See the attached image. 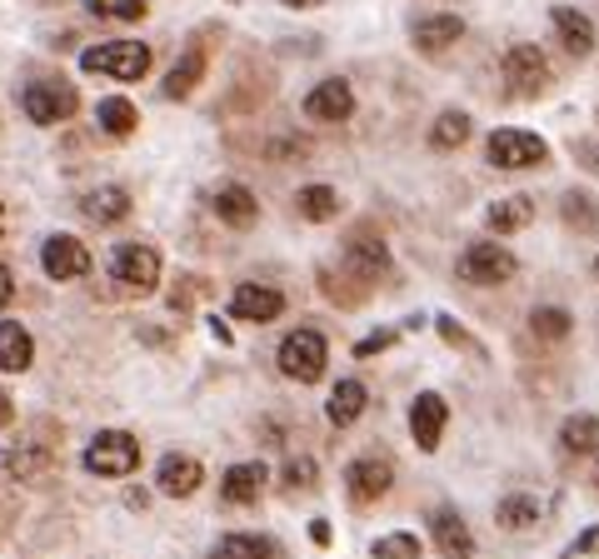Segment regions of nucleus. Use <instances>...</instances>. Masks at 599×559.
Masks as SVG:
<instances>
[{"label": "nucleus", "mask_w": 599, "mask_h": 559, "mask_svg": "<svg viewBox=\"0 0 599 559\" xmlns=\"http://www.w3.org/2000/svg\"><path fill=\"white\" fill-rule=\"evenodd\" d=\"M80 70L86 76H110V80H141L151 70V45L141 41H106V45H90L80 55Z\"/></svg>", "instance_id": "nucleus-1"}, {"label": "nucleus", "mask_w": 599, "mask_h": 559, "mask_svg": "<svg viewBox=\"0 0 599 559\" xmlns=\"http://www.w3.org/2000/svg\"><path fill=\"white\" fill-rule=\"evenodd\" d=\"M290 11H310V6H320V0H285Z\"/></svg>", "instance_id": "nucleus-43"}, {"label": "nucleus", "mask_w": 599, "mask_h": 559, "mask_svg": "<svg viewBox=\"0 0 599 559\" xmlns=\"http://www.w3.org/2000/svg\"><path fill=\"white\" fill-rule=\"evenodd\" d=\"M96 120H100L106 135H131L141 116H135V106L125 96H110V100H100V106H96Z\"/></svg>", "instance_id": "nucleus-29"}, {"label": "nucleus", "mask_w": 599, "mask_h": 559, "mask_svg": "<svg viewBox=\"0 0 599 559\" xmlns=\"http://www.w3.org/2000/svg\"><path fill=\"white\" fill-rule=\"evenodd\" d=\"M0 230H5V210H0Z\"/></svg>", "instance_id": "nucleus-44"}, {"label": "nucleus", "mask_w": 599, "mask_h": 559, "mask_svg": "<svg viewBox=\"0 0 599 559\" xmlns=\"http://www.w3.org/2000/svg\"><path fill=\"white\" fill-rule=\"evenodd\" d=\"M550 21H555V31H559V41H565L569 55H589V51H595V21L579 15L575 6H555Z\"/></svg>", "instance_id": "nucleus-18"}, {"label": "nucleus", "mask_w": 599, "mask_h": 559, "mask_svg": "<svg viewBox=\"0 0 599 559\" xmlns=\"http://www.w3.org/2000/svg\"><path fill=\"white\" fill-rule=\"evenodd\" d=\"M90 15H100V21H141L145 0H90Z\"/></svg>", "instance_id": "nucleus-35"}, {"label": "nucleus", "mask_w": 599, "mask_h": 559, "mask_svg": "<svg viewBox=\"0 0 599 559\" xmlns=\"http://www.w3.org/2000/svg\"><path fill=\"white\" fill-rule=\"evenodd\" d=\"M504 86L514 96H540L550 86V61L540 55V45H510L504 51Z\"/></svg>", "instance_id": "nucleus-7"}, {"label": "nucleus", "mask_w": 599, "mask_h": 559, "mask_svg": "<svg viewBox=\"0 0 599 559\" xmlns=\"http://www.w3.org/2000/svg\"><path fill=\"white\" fill-rule=\"evenodd\" d=\"M445 419H450V409H445V399L440 395H420L410 405V435H414V445L420 450H440V435H445Z\"/></svg>", "instance_id": "nucleus-13"}, {"label": "nucleus", "mask_w": 599, "mask_h": 559, "mask_svg": "<svg viewBox=\"0 0 599 559\" xmlns=\"http://www.w3.org/2000/svg\"><path fill=\"white\" fill-rule=\"evenodd\" d=\"M11 295H15V280H11V270L0 265V310H5V305H11Z\"/></svg>", "instance_id": "nucleus-40"}, {"label": "nucleus", "mask_w": 599, "mask_h": 559, "mask_svg": "<svg viewBox=\"0 0 599 559\" xmlns=\"http://www.w3.org/2000/svg\"><path fill=\"white\" fill-rule=\"evenodd\" d=\"M530 220H534L530 195H504V200H495L490 210H485V226H490L495 235H514V230H524Z\"/></svg>", "instance_id": "nucleus-21"}, {"label": "nucleus", "mask_w": 599, "mask_h": 559, "mask_svg": "<svg viewBox=\"0 0 599 559\" xmlns=\"http://www.w3.org/2000/svg\"><path fill=\"white\" fill-rule=\"evenodd\" d=\"M345 265L355 270L359 280H380L385 270H390V250H385V240H375V235H355L345 250Z\"/></svg>", "instance_id": "nucleus-20"}, {"label": "nucleus", "mask_w": 599, "mask_h": 559, "mask_svg": "<svg viewBox=\"0 0 599 559\" xmlns=\"http://www.w3.org/2000/svg\"><path fill=\"white\" fill-rule=\"evenodd\" d=\"M495 515H500V525H504V529H514V535H524V529L540 525V505H534L530 495H504Z\"/></svg>", "instance_id": "nucleus-30"}, {"label": "nucleus", "mask_w": 599, "mask_h": 559, "mask_svg": "<svg viewBox=\"0 0 599 559\" xmlns=\"http://www.w3.org/2000/svg\"><path fill=\"white\" fill-rule=\"evenodd\" d=\"M514 270H520V260L504 245H495V240H475L459 255V280H469V285H504Z\"/></svg>", "instance_id": "nucleus-4"}, {"label": "nucleus", "mask_w": 599, "mask_h": 559, "mask_svg": "<svg viewBox=\"0 0 599 559\" xmlns=\"http://www.w3.org/2000/svg\"><path fill=\"white\" fill-rule=\"evenodd\" d=\"M365 405H370V395H365V385H359V380H340V385L330 390V405H325V415H330V425H355V419L365 415Z\"/></svg>", "instance_id": "nucleus-24"}, {"label": "nucleus", "mask_w": 599, "mask_h": 559, "mask_svg": "<svg viewBox=\"0 0 599 559\" xmlns=\"http://www.w3.org/2000/svg\"><path fill=\"white\" fill-rule=\"evenodd\" d=\"M595 275H599V260H595Z\"/></svg>", "instance_id": "nucleus-45"}, {"label": "nucleus", "mask_w": 599, "mask_h": 559, "mask_svg": "<svg viewBox=\"0 0 599 559\" xmlns=\"http://www.w3.org/2000/svg\"><path fill=\"white\" fill-rule=\"evenodd\" d=\"M210 205H215V216L225 220V226H235V230L255 226V216H260V205H255V195L245 190V185H220Z\"/></svg>", "instance_id": "nucleus-19"}, {"label": "nucleus", "mask_w": 599, "mask_h": 559, "mask_svg": "<svg viewBox=\"0 0 599 559\" xmlns=\"http://www.w3.org/2000/svg\"><path fill=\"white\" fill-rule=\"evenodd\" d=\"M430 529H435V545L445 559H475V535H469V525L455 515V509H435Z\"/></svg>", "instance_id": "nucleus-15"}, {"label": "nucleus", "mask_w": 599, "mask_h": 559, "mask_svg": "<svg viewBox=\"0 0 599 559\" xmlns=\"http://www.w3.org/2000/svg\"><path fill=\"white\" fill-rule=\"evenodd\" d=\"M395 344V330H380V335H370V340H359L355 344V355L365 360V355H380V350H390Z\"/></svg>", "instance_id": "nucleus-38"}, {"label": "nucleus", "mask_w": 599, "mask_h": 559, "mask_svg": "<svg viewBox=\"0 0 599 559\" xmlns=\"http://www.w3.org/2000/svg\"><path fill=\"white\" fill-rule=\"evenodd\" d=\"M280 375L285 380H300V385H315L325 375V360H330V344L320 330H290L280 340Z\"/></svg>", "instance_id": "nucleus-2"}, {"label": "nucleus", "mask_w": 599, "mask_h": 559, "mask_svg": "<svg viewBox=\"0 0 599 559\" xmlns=\"http://www.w3.org/2000/svg\"><path fill=\"white\" fill-rule=\"evenodd\" d=\"M200 76H206V55H200V51H186L180 61H175L170 76H165V96H170V100H186L190 90L200 86Z\"/></svg>", "instance_id": "nucleus-26"}, {"label": "nucleus", "mask_w": 599, "mask_h": 559, "mask_svg": "<svg viewBox=\"0 0 599 559\" xmlns=\"http://www.w3.org/2000/svg\"><path fill=\"white\" fill-rule=\"evenodd\" d=\"M295 205H300V216H306V220H330V216H340V195L330 190V185H306V190L295 195Z\"/></svg>", "instance_id": "nucleus-31"}, {"label": "nucleus", "mask_w": 599, "mask_h": 559, "mask_svg": "<svg viewBox=\"0 0 599 559\" xmlns=\"http://www.w3.org/2000/svg\"><path fill=\"white\" fill-rule=\"evenodd\" d=\"M306 116L310 120H325V125L350 120V116H355V90H350L345 80H320V86L306 96Z\"/></svg>", "instance_id": "nucleus-11"}, {"label": "nucleus", "mask_w": 599, "mask_h": 559, "mask_svg": "<svg viewBox=\"0 0 599 559\" xmlns=\"http://www.w3.org/2000/svg\"><path fill=\"white\" fill-rule=\"evenodd\" d=\"M11 415H15V405H11V395H5V390H0V430H5V425H11Z\"/></svg>", "instance_id": "nucleus-41"}, {"label": "nucleus", "mask_w": 599, "mask_h": 559, "mask_svg": "<svg viewBox=\"0 0 599 559\" xmlns=\"http://www.w3.org/2000/svg\"><path fill=\"white\" fill-rule=\"evenodd\" d=\"M200 480H206V470H200L196 454H165L160 474H155L160 495H170V500H190L200 490Z\"/></svg>", "instance_id": "nucleus-12"}, {"label": "nucleus", "mask_w": 599, "mask_h": 559, "mask_svg": "<svg viewBox=\"0 0 599 559\" xmlns=\"http://www.w3.org/2000/svg\"><path fill=\"white\" fill-rule=\"evenodd\" d=\"M345 484H350V495H355L359 505H375V500L390 495V484H395V464H390V460H380V454H359V460L345 470Z\"/></svg>", "instance_id": "nucleus-9"}, {"label": "nucleus", "mask_w": 599, "mask_h": 559, "mask_svg": "<svg viewBox=\"0 0 599 559\" xmlns=\"http://www.w3.org/2000/svg\"><path fill=\"white\" fill-rule=\"evenodd\" d=\"M565 220L569 226H595V216H589V195H565Z\"/></svg>", "instance_id": "nucleus-37"}, {"label": "nucleus", "mask_w": 599, "mask_h": 559, "mask_svg": "<svg viewBox=\"0 0 599 559\" xmlns=\"http://www.w3.org/2000/svg\"><path fill=\"white\" fill-rule=\"evenodd\" d=\"M310 535H315V545H330V525H320V519L310 525Z\"/></svg>", "instance_id": "nucleus-42"}, {"label": "nucleus", "mask_w": 599, "mask_h": 559, "mask_svg": "<svg viewBox=\"0 0 599 559\" xmlns=\"http://www.w3.org/2000/svg\"><path fill=\"white\" fill-rule=\"evenodd\" d=\"M275 545L260 535H225L215 549H210V559H270Z\"/></svg>", "instance_id": "nucleus-28"}, {"label": "nucleus", "mask_w": 599, "mask_h": 559, "mask_svg": "<svg viewBox=\"0 0 599 559\" xmlns=\"http://www.w3.org/2000/svg\"><path fill=\"white\" fill-rule=\"evenodd\" d=\"M285 484L290 490H310L315 484V460H290L285 464Z\"/></svg>", "instance_id": "nucleus-36"}, {"label": "nucleus", "mask_w": 599, "mask_h": 559, "mask_svg": "<svg viewBox=\"0 0 599 559\" xmlns=\"http://www.w3.org/2000/svg\"><path fill=\"white\" fill-rule=\"evenodd\" d=\"M5 474H15V480H45V474L55 470V454L41 450V445H15V450H5Z\"/></svg>", "instance_id": "nucleus-23"}, {"label": "nucleus", "mask_w": 599, "mask_h": 559, "mask_svg": "<svg viewBox=\"0 0 599 559\" xmlns=\"http://www.w3.org/2000/svg\"><path fill=\"white\" fill-rule=\"evenodd\" d=\"M230 310H235V320L270 325V320H280L285 295H280V291H270V285H240L235 300H230Z\"/></svg>", "instance_id": "nucleus-14"}, {"label": "nucleus", "mask_w": 599, "mask_h": 559, "mask_svg": "<svg viewBox=\"0 0 599 559\" xmlns=\"http://www.w3.org/2000/svg\"><path fill=\"white\" fill-rule=\"evenodd\" d=\"M485 151H490V165H500V171H530V165H545L550 145L534 130H495Z\"/></svg>", "instance_id": "nucleus-5"}, {"label": "nucleus", "mask_w": 599, "mask_h": 559, "mask_svg": "<svg viewBox=\"0 0 599 559\" xmlns=\"http://www.w3.org/2000/svg\"><path fill=\"white\" fill-rule=\"evenodd\" d=\"M80 210H86V220H96V226H115V220L131 216V195L120 190V185H106V190H90L86 200H80Z\"/></svg>", "instance_id": "nucleus-22"}, {"label": "nucleus", "mask_w": 599, "mask_h": 559, "mask_svg": "<svg viewBox=\"0 0 599 559\" xmlns=\"http://www.w3.org/2000/svg\"><path fill=\"white\" fill-rule=\"evenodd\" d=\"M530 330L540 335V340H565L569 335V310H559V305H540V310L530 315Z\"/></svg>", "instance_id": "nucleus-33"}, {"label": "nucleus", "mask_w": 599, "mask_h": 559, "mask_svg": "<svg viewBox=\"0 0 599 559\" xmlns=\"http://www.w3.org/2000/svg\"><path fill=\"white\" fill-rule=\"evenodd\" d=\"M465 140H469L465 110H445V116L435 120V130H430V145H435V151H455V145H465Z\"/></svg>", "instance_id": "nucleus-32"}, {"label": "nucleus", "mask_w": 599, "mask_h": 559, "mask_svg": "<svg viewBox=\"0 0 599 559\" xmlns=\"http://www.w3.org/2000/svg\"><path fill=\"white\" fill-rule=\"evenodd\" d=\"M375 559H420V539L414 535H380L370 545Z\"/></svg>", "instance_id": "nucleus-34"}, {"label": "nucleus", "mask_w": 599, "mask_h": 559, "mask_svg": "<svg viewBox=\"0 0 599 559\" xmlns=\"http://www.w3.org/2000/svg\"><path fill=\"white\" fill-rule=\"evenodd\" d=\"M31 360H35L31 330L15 320H0V370H5V375H21V370H31Z\"/></svg>", "instance_id": "nucleus-17"}, {"label": "nucleus", "mask_w": 599, "mask_h": 559, "mask_svg": "<svg viewBox=\"0 0 599 559\" xmlns=\"http://www.w3.org/2000/svg\"><path fill=\"white\" fill-rule=\"evenodd\" d=\"M599 549V529H589V535H579L575 545H569V559H579V555H595Z\"/></svg>", "instance_id": "nucleus-39"}, {"label": "nucleus", "mask_w": 599, "mask_h": 559, "mask_svg": "<svg viewBox=\"0 0 599 559\" xmlns=\"http://www.w3.org/2000/svg\"><path fill=\"white\" fill-rule=\"evenodd\" d=\"M41 265L51 280H80V275H90V250L76 235H51L41 250Z\"/></svg>", "instance_id": "nucleus-10"}, {"label": "nucleus", "mask_w": 599, "mask_h": 559, "mask_svg": "<svg viewBox=\"0 0 599 559\" xmlns=\"http://www.w3.org/2000/svg\"><path fill=\"white\" fill-rule=\"evenodd\" d=\"M86 470L100 480H125V474L141 470V440L125 430H100L86 450Z\"/></svg>", "instance_id": "nucleus-3"}, {"label": "nucleus", "mask_w": 599, "mask_h": 559, "mask_svg": "<svg viewBox=\"0 0 599 559\" xmlns=\"http://www.w3.org/2000/svg\"><path fill=\"white\" fill-rule=\"evenodd\" d=\"M265 464H230L225 480H220V495H225V505H255L265 490Z\"/></svg>", "instance_id": "nucleus-16"}, {"label": "nucleus", "mask_w": 599, "mask_h": 559, "mask_svg": "<svg viewBox=\"0 0 599 559\" xmlns=\"http://www.w3.org/2000/svg\"><path fill=\"white\" fill-rule=\"evenodd\" d=\"M21 106L35 125H60V120L76 116V90L66 80H35V86H25Z\"/></svg>", "instance_id": "nucleus-6"}, {"label": "nucleus", "mask_w": 599, "mask_h": 559, "mask_svg": "<svg viewBox=\"0 0 599 559\" xmlns=\"http://www.w3.org/2000/svg\"><path fill=\"white\" fill-rule=\"evenodd\" d=\"M459 35H465V21H459V15H430V21L414 25V45H420V51H430V55L450 51Z\"/></svg>", "instance_id": "nucleus-25"}, {"label": "nucleus", "mask_w": 599, "mask_h": 559, "mask_svg": "<svg viewBox=\"0 0 599 559\" xmlns=\"http://www.w3.org/2000/svg\"><path fill=\"white\" fill-rule=\"evenodd\" d=\"M565 454H595L599 450V419L595 415H569L565 430H559Z\"/></svg>", "instance_id": "nucleus-27"}, {"label": "nucleus", "mask_w": 599, "mask_h": 559, "mask_svg": "<svg viewBox=\"0 0 599 559\" xmlns=\"http://www.w3.org/2000/svg\"><path fill=\"white\" fill-rule=\"evenodd\" d=\"M110 275L125 285V291H141L151 295L160 285V255L151 245H120L115 260H110Z\"/></svg>", "instance_id": "nucleus-8"}]
</instances>
